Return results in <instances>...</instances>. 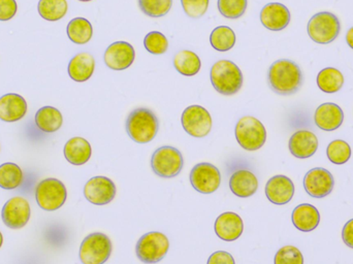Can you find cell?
I'll use <instances>...</instances> for the list:
<instances>
[{"label": "cell", "instance_id": "6da1fadb", "mask_svg": "<svg viewBox=\"0 0 353 264\" xmlns=\"http://www.w3.org/2000/svg\"><path fill=\"white\" fill-rule=\"evenodd\" d=\"M304 77L300 66L290 59L274 62L268 72V83L272 91L283 97L296 94L303 86Z\"/></svg>", "mask_w": 353, "mask_h": 264}, {"label": "cell", "instance_id": "7a4b0ae2", "mask_svg": "<svg viewBox=\"0 0 353 264\" xmlns=\"http://www.w3.org/2000/svg\"><path fill=\"white\" fill-rule=\"evenodd\" d=\"M210 78L214 89L225 97L236 94L244 83L240 68L230 60H219L214 63Z\"/></svg>", "mask_w": 353, "mask_h": 264}, {"label": "cell", "instance_id": "3957f363", "mask_svg": "<svg viewBox=\"0 0 353 264\" xmlns=\"http://www.w3.org/2000/svg\"><path fill=\"white\" fill-rule=\"evenodd\" d=\"M159 130V120L151 110L139 108L128 115L126 132L132 141L148 143L155 139Z\"/></svg>", "mask_w": 353, "mask_h": 264}, {"label": "cell", "instance_id": "277c9868", "mask_svg": "<svg viewBox=\"0 0 353 264\" xmlns=\"http://www.w3.org/2000/svg\"><path fill=\"white\" fill-rule=\"evenodd\" d=\"M236 141L246 151H257L267 141V130L263 124L253 116H243L234 130Z\"/></svg>", "mask_w": 353, "mask_h": 264}, {"label": "cell", "instance_id": "5b68a950", "mask_svg": "<svg viewBox=\"0 0 353 264\" xmlns=\"http://www.w3.org/2000/svg\"><path fill=\"white\" fill-rule=\"evenodd\" d=\"M307 31L310 39L315 43L327 45L339 37L341 23L333 12H321L310 19Z\"/></svg>", "mask_w": 353, "mask_h": 264}, {"label": "cell", "instance_id": "8992f818", "mask_svg": "<svg viewBox=\"0 0 353 264\" xmlns=\"http://www.w3.org/2000/svg\"><path fill=\"white\" fill-rule=\"evenodd\" d=\"M112 250L109 236L103 232H93L83 240L79 257L83 264H103L109 261Z\"/></svg>", "mask_w": 353, "mask_h": 264}, {"label": "cell", "instance_id": "52a82bcc", "mask_svg": "<svg viewBox=\"0 0 353 264\" xmlns=\"http://www.w3.org/2000/svg\"><path fill=\"white\" fill-rule=\"evenodd\" d=\"M169 238L163 232H151L141 236L136 247L137 256L142 263L154 264L163 261L169 252Z\"/></svg>", "mask_w": 353, "mask_h": 264}, {"label": "cell", "instance_id": "ba28073f", "mask_svg": "<svg viewBox=\"0 0 353 264\" xmlns=\"http://www.w3.org/2000/svg\"><path fill=\"white\" fill-rule=\"evenodd\" d=\"M68 191L61 181L49 178L41 181L35 189V199L41 209L56 211L65 203Z\"/></svg>", "mask_w": 353, "mask_h": 264}, {"label": "cell", "instance_id": "9c48e42d", "mask_svg": "<svg viewBox=\"0 0 353 264\" xmlns=\"http://www.w3.org/2000/svg\"><path fill=\"white\" fill-rule=\"evenodd\" d=\"M183 164L182 154L171 145L159 148L151 157V167L154 174L161 178H175L182 170Z\"/></svg>", "mask_w": 353, "mask_h": 264}, {"label": "cell", "instance_id": "30bf717a", "mask_svg": "<svg viewBox=\"0 0 353 264\" xmlns=\"http://www.w3.org/2000/svg\"><path fill=\"white\" fill-rule=\"evenodd\" d=\"M185 132L193 137L207 136L212 130V117L201 105H193L186 108L181 117Z\"/></svg>", "mask_w": 353, "mask_h": 264}, {"label": "cell", "instance_id": "8fae6325", "mask_svg": "<svg viewBox=\"0 0 353 264\" xmlns=\"http://www.w3.org/2000/svg\"><path fill=\"white\" fill-rule=\"evenodd\" d=\"M190 183L197 192L211 194L219 188L221 174L213 164L201 162L191 170Z\"/></svg>", "mask_w": 353, "mask_h": 264}, {"label": "cell", "instance_id": "7c38bea8", "mask_svg": "<svg viewBox=\"0 0 353 264\" xmlns=\"http://www.w3.org/2000/svg\"><path fill=\"white\" fill-rule=\"evenodd\" d=\"M31 210L28 201L23 197H12L4 203L1 211L3 223L12 230H20L28 223Z\"/></svg>", "mask_w": 353, "mask_h": 264}, {"label": "cell", "instance_id": "4fadbf2b", "mask_svg": "<svg viewBox=\"0 0 353 264\" xmlns=\"http://www.w3.org/2000/svg\"><path fill=\"white\" fill-rule=\"evenodd\" d=\"M116 186L107 176H94L85 184L84 196L89 203L95 205H105L114 201Z\"/></svg>", "mask_w": 353, "mask_h": 264}, {"label": "cell", "instance_id": "5bb4252c", "mask_svg": "<svg viewBox=\"0 0 353 264\" xmlns=\"http://www.w3.org/2000/svg\"><path fill=\"white\" fill-rule=\"evenodd\" d=\"M335 186L333 174L323 167L309 170L304 178L306 192L314 199H325L331 194Z\"/></svg>", "mask_w": 353, "mask_h": 264}, {"label": "cell", "instance_id": "9a60e30c", "mask_svg": "<svg viewBox=\"0 0 353 264\" xmlns=\"http://www.w3.org/2000/svg\"><path fill=\"white\" fill-rule=\"evenodd\" d=\"M136 59V51L128 41H115L105 50L103 61L113 70H128Z\"/></svg>", "mask_w": 353, "mask_h": 264}, {"label": "cell", "instance_id": "2e32d148", "mask_svg": "<svg viewBox=\"0 0 353 264\" xmlns=\"http://www.w3.org/2000/svg\"><path fill=\"white\" fill-rule=\"evenodd\" d=\"M265 195L274 205H286L294 197V183L288 176H282V174L273 176L265 185Z\"/></svg>", "mask_w": 353, "mask_h": 264}, {"label": "cell", "instance_id": "e0dca14e", "mask_svg": "<svg viewBox=\"0 0 353 264\" xmlns=\"http://www.w3.org/2000/svg\"><path fill=\"white\" fill-rule=\"evenodd\" d=\"M290 12L284 4L271 2L265 4L261 12V22L265 28L272 31L285 29L290 23Z\"/></svg>", "mask_w": 353, "mask_h": 264}, {"label": "cell", "instance_id": "ac0fdd59", "mask_svg": "<svg viewBox=\"0 0 353 264\" xmlns=\"http://www.w3.org/2000/svg\"><path fill=\"white\" fill-rule=\"evenodd\" d=\"M214 230L220 240L234 242L244 232V222L238 214L226 212L216 219Z\"/></svg>", "mask_w": 353, "mask_h": 264}, {"label": "cell", "instance_id": "d6986e66", "mask_svg": "<svg viewBox=\"0 0 353 264\" xmlns=\"http://www.w3.org/2000/svg\"><path fill=\"white\" fill-rule=\"evenodd\" d=\"M290 153L299 159L312 157L319 149V139L314 133L299 130L292 135L288 143Z\"/></svg>", "mask_w": 353, "mask_h": 264}, {"label": "cell", "instance_id": "ffe728a7", "mask_svg": "<svg viewBox=\"0 0 353 264\" xmlns=\"http://www.w3.org/2000/svg\"><path fill=\"white\" fill-rule=\"evenodd\" d=\"M344 113L339 105L333 103H323L315 111L314 122L317 128L325 132H334L341 128Z\"/></svg>", "mask_w": 353, "mask_h": 264}, {"label": "cell", "instance_id": "44dd1931", "mask_svg": "<svg viewBox=\"0 0 353 264\" xmlns=\"http://www.w3.org/2000/svg\"><path fill=\"white\" fill-rule=\"evenodd\" d=\"M27 103L24 97L16 93H8L0 97V120L8 123L20 121L26 115Z\"/></svg>", "mask_w": 353, "mask_h": 264}, {"label": "cell", "instance_id": "7402d4cb", "mask_svg": "<svg viewBox=\"0 0 353 264\" xmlns=\"http://www.w3.org/2000/svg\"><path fill=\"white\" fill-rule=\"evenodd\" d=\"M230 188L236 196L247 199L256 193L259 189V180L250 170H236L230 176Z\"/></svg>", "mask_w": 353, "mask_h": 264}, {"label": "cell", "instance_id": "603a6c76", "mask_svg": "<svg viewBox=\"0 0 353 264\" xmlns=\"http://www.w3.org/2000/svg\"><path fill=\"white\" fill-rule=\"evenodd\" d=\"M292 220L296 230L303 232H310L319 227L321 214L314 205L302 203L292 212Z\"/></svg>", "mask_w": 353, "mask_h": 264}, {"label": "cell", "instance_id": "cb8c5ba5", "mask_svg": "<svg viewBox=\"0 0 353 264\" xmlns=\"http://www.w3.org/2000/svg\"><path fill=\"white\" fill-rule=\"evenodd\" d=\"M95 60L90 53L82 52L77 54L68 63V72L74 82L84 83L94 74Z\"/></svg>", "mask_w": 353, "mask_h": 264}, {"label": "cell", "instance_id": "d4e9b609", "mask_svg": "<svg viewBox=\"0 0 353 264\" xmlns=\"http://www.w3.org/2000/svg\"><path fill=\"white\" fill-rule=\"evenodd\" d=\"M64 157L72 165L80 166L90 159L92 149L88 141L83 137H72L66 141L63 149Z\"/></svg>", "mask_w": 353, "mask_h": 264}, {"label": "cell", "instance_id": "484cf974", "mask_svg": "<svg viewBox=\"0 0 353 264\" xmlns=\"http://www.w3.org/2000/svg\"><path fill=\"white\" fill-rule=\"evenodd\" d=\"M35 125L46 133H53L59 130L63 124V117L56 108L43 107L37 112L34 117Z\"/></svg>", "mask_w": 353, "mask_h": 264}, {"label": "cell", "instance_id": "4316f807", "mask_svg": "<svg viewBox=\"0 0 353 264\" xmlns=\"http://www.w3.org/2000/svg\"><path fill=\"white\" fill-rule=\"evenodd\" d=\"M174 66L182 76L193 77L201 70V61L194 52L181 50L174 57Z\"/></svg>", "mask_w": 353, "mask_h": 264}, {"label": "cell", "instance_id": "83f0119b", "mask_svg": "<svg viewBox=\"0 0 353 264\" xmlns=\"http://www.w3.org/2000/svg\"><path fill=\"white\" fill-rule=\"evenodd\" d=\"M68 39L77 45H85L92 39L93 28L87 19L78 17L68 23L66 28Z\"/></svg>", "mask_w": 353, "mask_h": 264}, {"label": "cell", "instance_id": "f1b7e54d", "mask_svg": "<svg viewBox=\"0 0 353 264\" xmlns=\"http://www.w3.org/2000/svg\"><path fill=\"white\" fill-rule=\"evenodd\" d=\"M317 85L323 92L333 94L343 87L344 76L338 68H325L317 76Z\"/></svg>", "mask_w": 353, "mask_h": 264}, {"label": "cell", "instance_id": "f546056e", "mask_svg": "<svg viewBox=\"0 0 353 264\" xmlns=\"http://www.w3.org/2000/svg\"><path fill=\"white\" fill-rule=\"evenodd\" d=\"M66 0H39L37 10L41 18L50 22L61 20L68 12Z\"/></svg>", "mask_w": 353, "mask_h": 264}, {"label": "cell", "instance_id": "4dcf8cb0", "mask_svg": "<svg viewBox=\"0 0 353 264\" xmlns=\"http://www.w3.org/2000/svg\"><path fill=\"white\" fill-rule=\"evenodd\" d=\"M24 180V174L20 166L12 162L0 165V188L12 190L18 188Z\"/></svg>", "mask_w": 353, "mask_h": 264}, {"label": "cell", "instance_id": "1f68e13d", "mask_svg": "<svg viewBox=\"0 0 353 264\" xmlns=\"http://www.w3.org/2000/svg\"><path fill=\"white\" fill-rule=\"evenodd\" d=\"M236 33L228 26H218L210 35V43L218 52H228L236 45Z\"/></svg>", "mask_w": 353, "mask_h": 264}, {"label": "cell", "instance_id": "d6a6232c", "mask_svg": "<svg viewBox=\"0 0 353 264\" xmlns=\"http://www.w3.org/2000/svg\"><path fill=\"white\" fill-rule=\"evenodd\" d=\"M327 155L332 163L342 165L352 157V148L345 141L336 139L327 145Z\"/></svg>", "mask_w": 353, "mask_h": 264}, {"label": "cell", "instance_id": "836d02e7", "mask_svg": "<svg viewBox=\"0 0 353 264\" xmlns=\"http://www.w3.org/2000/svg\"><path fill=\"white\" fill-rule=\"evenodd\" d=\"M139 8L146 16L161 18L169 14L173 0H138Z\"/></svg>", "mask_w": 353, "mask_h": 264}, {"label": "cell", "instance_id": "e575fe53", "mask_svg": "<svg viewBox=\"0 0 353 264\" xmlns=\"http://www.w3.org/2000/svg\"><path fill=\"white\" fill-rule=\"evenodd\" d=\"M145 49L153 55H163L169 49V41L163 33L151 31L144 39Z\"/></svg>", "mask_w": 353, "mask_h": 264}, {"label": "cell", "instance_id": "d590c367", "mask_svg": "<svg viewBox=\"0 0 353 264\" xmlns=\"http://www.w3.org/2000/svg\"><path fill=\"white\" fill-rule=\"evenodd\" d=\"M218 10L228 19H239L245 14L247 0H218Z\"/></svg>", "mask_w": 353, "mask_h": 264}, {"label": "cell", "instance_id": "8d00e7d4", "mask_svg": "<svg viewBox=\"0 0 353 264\" xmlns=\"http://www.w3.org/2000/svg\"><path fill=\"white\" fill-rule=\"evenodd\" d=\"M275 264H304L302 252L294 246H284L276 253Z\"/></svg>", "mask_w": 353, "mask_h": 264}, {"label": "cell", "instance_id": "74e56055", "mask_svg": "<svg viewBox=\"0 0 353 264\" xmlns=\"http://www.w3.org/2000/svg\"><path fill=\"white\" fill-rule=\"evenodd\" d=\"M210 0H181L183 10L187 16L199 19L207 12Z\"/></svg>", "mask_w": 353, "mask_h": 264}, {"label": "cell", "instance_id": "f35d334b", "mask_svg": "<svg viewBox=\"0 0 353 264\" xmlns=\"http://www.w3.org/2000/svg\"><path fill=\"white\" fill-rule=\"evenodd\" d=\"M18 6L16 0H0V21L12 20L16 16Z\"/></svg>", "mask_w": 353, "mask_h": 264}, {"label": "cell", "instance_id": "ab89813d", "mask_svg": "<svg viewBox=\"0 0 353 264\" xmlns=\"http://www.w3.org/2000/svg\"><path fill=\"white\" fill-rule=\"evenodd\" d=\"M207 264H236V261L230 253L217 251L209 257Z\"/></svg>", "mask_w": 353, "mask_h": 264}, {"label": "cell", "instance_id": "60d3db41", "mask_svg": "<svg viewBox=\"0 0 353 264\" xmlns=\"http://www.w3.org/2000/svg\"><path fill=\"white\" fill-rule=\"evenodd\" d=\"M342 238H343L344 244L346 246L353 249V219L350 220L344 225L343 230H342Z\"/></svg>", "mask_w": 353, "mask_h": 264}, {"label": "cell", "instance_id": "b9f144b4", "mask_svg": "<svg viewBox=\"0 0 353 264\" xmlns=\"http://www.w3.org/2000/svg\"><path fill=\"white\" fill-rule=\"evenodd\" d=\"M345 39L347 45L353 50V27H352V28L347 31V33H346Z\"/></svg>", "mask_w": 353, "mask_h": 264}, {"label": "cell", "instance_id": "7bdbcfd3", "mask_svg": "<svg viewBox=\"0 0 353 264\" xmlns=\"http://www.w3.org/2000/svg\"><path fill=\"white\" fill-rule=\"evenodd\" d=\"M2 244H3V236H2V234L0 232V248H1Z\"/></svg>", "mask_w": 353, "mask_h": 264}, {"label": "cell", "instance_id": "ee69618b", "mask_svg": "<svg viewBox=\"0 0 353 264\" xmlns=\"http://www.w3.org/2000/svg\"><path fill=\"white\" fill-rule=\"evenodd\" d=\"M79 1L88 2V1H91V0H79Z\"/></svg>", "mask_w": 353, "mask_h": 264}]
</instances>
